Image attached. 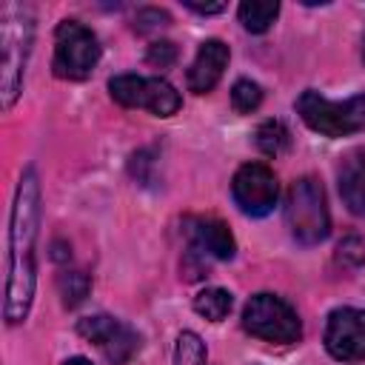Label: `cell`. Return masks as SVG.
<instances>
[{"instance_id": "52a82bcc", "label": "cell", "mask_w": 365, "mask_h": 365, "mask_svg": "<svg viewBox=\"0 0 365 365\" xmlns=\"http://www.w3.org/2000/svg\"><path fill=\"white\" fill-rule=\"evenodd\" d=\"M111 100L125 108H148L157 117H171L180 111V91L163 77H140V74H117L108 80Z\"/></svg>"}, {"instance_id": "5b68a950", "label": "cell", "mask_w": 365, "mask_h": 365, "mask_svg": "<svg viewBox=\"0 0 365 365\" xmlns=\"http://www.w3.org/2000/svg\"><path fill=\"white\" fill-rule=\"evenodd\" d=\"M242 328L265 342L291 345L302 336L297 311L277 294H254L242 308Z\"/></svg>"}, {"instance_id": "7a4b0ae2", "label": "cell", "mask_w": 365, "mask_h": 365, "mask_svg": "<svg viewBox=\"0 0 365 365\" xmlns=\"http://www.w3.org/2000/svg\"><path fill=\"white\" fill-rule=\"evenodd\" d=\"M34 43V11L26 3H3L0 6V106L11 111L23 91V74Z\"/></svg>"}, {"instance_id": "ba28073f", "label": "cell", "mask_w": 365, "mask_h": 365, "mask_svg": "<svg viewBox=\"0 0 365 365\" xmlns=\"http://www.w3.org/2000/svg\"><path fill=\"white\" fill-rule=\"evenodd\" d=\"M231 197L237 202V208L248 217H265L274 211L277 200H279V185L277 177L268 165L262 163H245L237 168L234 180H231Z\"/></svg>"}, {"instance_id": "44dd1931", "label": "cell", "mask_w": 365, "mask_h": 365, "mask_svg": "<svg viewBox=\"0 0 365 365\" xmlns=\"http://www.w3.org/2000/svg\"><path fill=\"white\" fill-rule=\"evenodd\" d=\"M145 60H148L151 66L168 68V66L177 60V46H174V43H168V40H157V43H151V46H148Z\"/></svg>"}, {"instance_id": "8992f818", "label": "cell", "mask_w": 365, "mask_h": 365, "mask_svg": "<svg viewBox=\"0 0 365 365\" xmlns=\"http://www.w3.org/2000/svg\"><path fill=\"white\" fill-rule=\"evenodd\" d=\"M100 60V43L97 34L77 23L63 20L54 29V60L51 68L60 80H86Z\"/></svg>"}, {"instance_id": "30bf717a", "label": "cell", "mask_w": 365, "mask_h": 365, "mask_svg": "<svg viewBox=\"0 0 365 365\" xmlns=\"http://www.w3.org/2000/svg\"><path fill=\"white\" fill-rule=\"evenodd\" d=\"M325 351L339 362L365 359V311L362 308H334L325 322Z\"/></svg>"}, {"instance_id": "d6986e66", "label": "cell", "mask_w": 365, "mask_h": 365, "mask_svg": "<svg viewBox=\"0 0 365 365\" xmlns=\"http://www.w3.org/2000/svg\"><path fill=\"white\" fill-rule=\"evenodd\" d=\"M88 288H91V282H88V277L83 271H66V274H60V294H63V305L66 308L80 305L86 299Z\"/></svg>"}, {"instance_id": "277c9868", "label": "cell", "mask_w": 365, "mask_h": 365, "mask_svg": "<svg viewBox=\"0 0 365 365\" xmlns=\"http://www.w3.org/2000/svg\"><path fill=\"white\" fill-rule=\"evenodd\" d=\"M297 111L308 128L325 137H348L365 131V91L345 103H334L319 91L305 88L297 97Z\"/></svg>"}, {"instance_id": "3957f363", "label": "cell", "mask_w": 365, "mask_h": 365, "mask_svg": "<svg viewBox=\"0 0 365 365\" xmlns=\"http://www.w3.org/2000/svg\"><path fill=\"white\" fill-rule=\"evenodd\" d=\"M285 222L297 242L317 245L331 231V214L325 202V191L317 177H299L288 188L285 200Z\"/></svg>"}, {"instance_id": "9c48e42d", "label": "cell", "mask_w": 365, "mask_h": 365, "mask_svg": "<svg viewBox=\"0 0 365 365\" xmlns=\"http://www.w3.org/2000/svg\"><path fill=\"white\" fill-rule=\"evenodd\" d=\"M77 331H80V336L94 342L111 365H125L140 351V334L128 322L114 319L108 314H94V317L80 319Z\"/></svg>"}, {"instance_id": "6da1fadb", "label": "cell", "mask_w": 365, "mask_h": 365, "mask_svg": "<svg viewBox=\"0 0 365 365\" xmlns=\"http://www.w3.org/2000/svg\"><path fill=\"white\" fill-rule=\"evenodd\" d=\"M37 225H40V182H37V171L29 165L20 174L11 205V222H9V268H6L9 277H6V299H3V317L9 325L23 322L31 311L34 282H37V265H34Z\"/></svg>"}, {"instance_id": "7402d4cb", "label": "cell", "mask_w": 365, "mask_h": 365, "mask_svg": "<svg viewBox=\"0 0 365 365\" xmlns=\"http://www.w3.org/2000/svg\"><path fill=\"white\" fill-rule=\"evenodd\" d=\"M168 14L165 11H160V9H143L140 14H137V29L140 31H148V29H163V26H168Z\"/></svg>"}, {"instance_id": "2e32d148", "label": "cell", "mask_w": 365, "mask_h": 365, "mask_svg": "<svg viewBox=\"0 0 365 365\" xmlns=\"http://www.w3.org/2000/svg\"><path fill=\"white\" fill-rule=\"evenodd\" d=\"M254 140H257V148L265 157H279L291 145V131H288V125L282 120H265V123H259Z\"/></svg>"}, {"instance_id": "9a60e30c", "label": "cell", "mask_w": 365, "mask_h": 365, "mask_svg": "<svg viewBox=\"0 0 365 365\" xmlns=\"http://www.w3.org/2000/svg\"><path fill=\"white\" fill-rule=\"evenodd\" d=\"M231 305H234V297L225 288H202L194 297V311L208 322H222L228 317Z\"/></svg>"}, {"instance_id": "603a6c76", "label": "cell", "mask_w": 365, "mask_h": 365, "mask_svg": "<svg viewBox=\"0 0 365 365\" xmlns=\"http://www.w3.org/2000/svg\"><path fill=\"white\" fill-rule=\"evenodd\" d=\"M191 11H197V14H220V11H225V3H185Z\"/></svg>"}, {"instance_id": "7c38bea8", "label": "cell", "mask_w": 365, "mask_h": 365, "mask_svg": "<svg viewBox=\"0 0 365 365\" xmlns=\"http://www.w3.org/2000/svg\"><path fill=\"white\" fill-rule=\"evenodd\" d=\"M188 240H191V248H197L200 254H205L211 259H234V254H237L234 234L217 217L188 220Z\"/></svg>"}, {"instance_id": "ffe728a7", "label": "cell", "mask_w": 365, "mask_h": 365, "mask_svg": "<svg viewBox=\"0 0 365 365\" xmlns=\"http://www.w3.org/2000/svg\"><path fill=\"white\" fill-rule=\"evenodd\" d=\"M336 259L348 268H359L365 265V242L359 237H345L336 248Z\"/></svg>"}, {"instance_id": "4fadbf2b", "label": "cell", "mask_w": 365, "mask_h": 365, "mask_svg": "<svg viewBox=\"0 0 365 365\" xmlns=\"http://www.w3.org/2000/svg\"><path fill=\"white\" fill-rule=\"evenodd\" d=\"M336 185L348 211L365 217V148H354L339 160Z\"/></svg>"}, {"instance_id": "e0dca14e", "label": "cell", "mask_w": 365, "mask_h": 365, "mask_svg": "<svg viewBox=\"0 0 365 365\" xmlns=\"http://www.w3.org/2000/svg\"><path fill=\"white\" fill-rule=\"evenodd\" d=\"M205 359H208L205 342L194 331H180L174 345V365H205Z\"/></svg>"}, {"instance_id": "ac0fdd59", "label": "cell", "mask_w": 365, "mask_h": 365, "mask_svg": "<svg viewBox=\"0 0 365 365\" xmlns=\"http://www.w3.org/2000/svg\"><path fill=\"white\" fill-rule=\"evenodd\" d=\"M259 103H262V88H259V83H254V80H248V77H242V80L234 83V88H231V106H234L240 114L257 111Z\"/></svg>"}, {"instance_id": "5bb4252c", "label": "cell", "mask_w": 365, "mask_h": 365, "mask_svg": "<svg viewBox=\"0 0 365 365\" xmlns=\"http://www.w3.org/2000/svg\"><path fill=\"white\" fill-rule=\"evenodd\" d=\"M237 14H240V23H242L245 31L262 34V31H268L271 23L277 20L279 3H277V0H245V3H240Z\"/></svg>"}, {"instance_id": "cb8c5ba5", "label": "cell", "mask_w": 365, "mask_h": 365, "mask_svg": "<svg viewBox=\"0 0 365 365\" xmlns=\"http://www.w3.org/2000/svg\"><path fill=\"white\" fill-rule=\"evenodd\" d=\"M63 365H91V362H88L86 356H71V359H66Z\"/></svg>"}, {"instance_id": "8fae6325", "label": "cell", "mask_w": 365, "mask_h": 365, "mask_svg": "<svg viewBox=\"0 0 365 365\" xmlns=\"http://www.w3.org/2000/svg\"><path fill=\"white\" fill-rule=\"evenodd\" d=\"M228 57H231V51H228V46L222 40H217V37L202 40L200 48H197V57H194V63L188 68V77H185L188 88L194 94H208L222 80Z\"/></svg>"}]
</instances>
